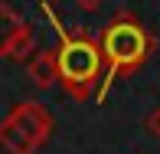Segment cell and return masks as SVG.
Masks as SVG:
<instances>
[{
    "instance_id": "cell-1",
    "label": "cell",
    "mask_w": 160,
    "mask_h": 154,
    "mask_svg": "<svg viewBox=\"0 0 160 154\" xmlns=\"http://www.w3.org/2000/svg\"><path fill=\"white\" fill-rule=\"evenodd\" d=\"M101 43V56H105V72H101V82L95 89V102H105L108 89H111L118 79L134 76L144 62L150 59V53L157 49V36L134 17V13L121 10L114 13V20L98 33Z\"/></svg>"
},
{
    "instance_id": "cell-2",
    "label": "cell",
    "mask_w": 160,
    "mask_h": 154,
    "mask_svg": "<svg viewBox=\"0 0 160 154\" xmlns=\"http://www.w3.org/2000/svg\"><path fill=\"white\" fill-rule=\"evenodd\" d=\"M42 13H46V20L52 23L56 36H59V49H56V59H59V85L75 102L95 98V85L101 82V72H105V56H101L98 36L88 33V30H65L59 20H56L49 3H42Z\"/></svg>"
},
{
    "instance_id": "cell-3",
    "label": "cell",
    "mask_w": 160,
    "mask_h": 154,
    "mask_svg": "<svg viewBox=\"0 0 160 154\" xmlns=\"http://www.w3.org/2000/svg\"><path fill=\"white\" fill-rule=\"evenodd\" d=\"M7 118L17 121L20 128L30 135V141L36 144V148H42V144L52 138V128H56V125H52V115L42 108V102H33V98L30 102H17Z\"/></svg>"
},
{
    "instance_id": "cell-4",
    "label": "cell",
    "mask_w": 160,
    "mask_h": 154,
    "mask_svg": "<svg viewBox=\"0 0 160 154\" xmlns=\"http://www.w3.org/2000/svg\"><path fill=\"white\" fill-rule=\"evenodd\" d=\"M30 79L36 89H52L59 82V59H56V49H39L30 59Z\"/></svg>"
},
{
    "instance_id": "cell-5",
    "label": "cell",
    "mask_w": 160,
    "mask_h": 154,
    "mask_svg": "<svg viewBox=\"0 0 160 154\" xmlns=\"http://www.w3.org/2000/svg\"><path fill=\"white\" fill-rule=\"evenodd\" d=\"M0 148H3L7 154H36V151H39L30 141V135H26L17 121H10V118L0 121Z\"/></svg>"
},
{
    "instance_id": "cell-6",
    "label": "cell",
    "mask_w": 160,
    "mask_h": 154,
    "mask_svg": "<svg viewBox=\"0 0 160 154\" xmlns=\"http://www.w3.org/2000/svg\"><path fill=\"white\" fill-rule=\"evenodd\" d=\"M20 26H23V17L10 3H0V56H7V49H10V43H13Z\"/></svg>"
},
{
    "instance_id": "cell-7",
    "label": "cell",
    "mask_w": 160,
    "mask_h": 154,
    "mask_svg": "<svg viewBox=\"0 0 160 154\" xmlns=\"http://www.w3.org/2000/svg\"><path fill=\"white\" fill-rule=\"evenodd\" d=\"M33 43H36V33H33V23H26L23 20V26L17 30V36H13V43H10V49H7V59H26L30 56V49H33Z\"/></svg>"
},
{
    "instance_id": "cell-8",
    "label": "cell",
    "mask_w": 160,
    "mask_h": 154,
    "mask_svg": "<svg viewBox=\"0 0 160 154\" xmlns=\"http://www.w3.org/2000/svg\"><path fill=\"white\" fill-rule=\"evenodd\" d=\"M147 135L160 138V108H154V112L147 115Z\"/></svg>"
},
{
    "instance_id": "cell-9",
    "label": "cell",
    "mask_w": 160,
    "mask_h": 154,
    "mask_svg": "<svg viewBox=\"0 0 160 154\" xmlns=\"http://www.w3.org/2000/svg\"><path fill=\"white\" fill-rule=\"evenodd\" d=\"M75 3H78V7H82V10H85V13H95V10H98V7H101V3H105V0H75Z\"/></svg>"
}]
</instances>
